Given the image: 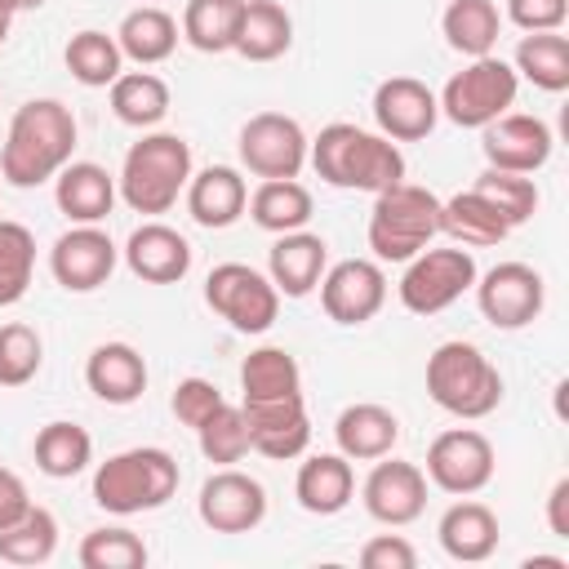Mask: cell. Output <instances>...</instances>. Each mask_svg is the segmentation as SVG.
Listing matches in <instances>:
<instances>
[{
  "label": "cell",
  "instance_id": "6da1fadb",
  "mask_svg": "<svg viewBox=\"0 0 569 569\" xmlns=\"http://www.w3.org/2000/svg\"><path fill=\"white\" fill-rule=\"evenodd\" d=\"M76 151V116L58 98H31L13 111L4 147H0V178L9 187H40L71 164Z\"/></svg>",
  "mask_w": 569,
  "mask_h": 569
},
{
  "label": "cell",
  "instance_id": "7a4b0ae2",
  "mask_svg": "<svg viewBox=\"0 0 569 569\" xmlns=\"http://www.w3.org/2000/svg\"><path fill=\"white\" fill-rule=\"evenodd\" d=\"M307 160L311 169L342 191H387L396 182H405V156L391 138L369 133L360 124L333 120L325 124L311 142H307Z\"/></svg>",
  "mask_w": 569,
  "mask_h": 569
},
{
  "label": "cell",
  "instance_id": "3957f363",
  "mask_svg": "<svg viewBox=\"0 0 569 569\" xmlns=\"http://www.w3.org/2000/svg\"><path fill=\"white\" fill-rule=\"evenodd\" d=\"M178 462L169 449L156 445H138V449H120L107 462H98L93 471V502L111 516H138V511H156L178 493Z\"/></svg>",
  "mask_w": 569,
  "mask_h": 569
},
{
  "label": "cell",
  "instance_id": "277c9868",
  "mask_svg": "<svg viewBox=\"0 0 569 569\" xmlns=\"http://www.w3.org/2000/svg\"><path fill=\"white\" fill-rule=\"evenodd\" d=\"M427 396L453 418H489L502 405V373L476 342H440L427 356Z\"/></svg>",
  "mask_w": 569,
  "mask_h": 569
},
{
  "label": "cell",
  "instance_id": "5b68a950",
  "mask_svg": "<svg viewBox=\"0 0 569 569\" xmlns=\"http://www.w3.org/2000/svg\"><path fill=\"white\" fill-rule=\"evenodd\" d=\"M191 178V147L178 133H142L120 164L116 191L133 213H169Z\"/></svg>",
  "mask_w": 569,
  "mask_h": 569
},
{
  "label": "cell",
  "instance_id": "8992f818",
  "mask_svg": "<svg viewBox=\"0 0 569 569\" xmlns=\"http://www.w3.org/2000/svg\"><path fill=\"white\" fill-rule=\"evenodd\" d=\"M440 236V196L418 182H396L373 196L369 249L378 262H409Z\"/></svg>",
  "mask_w": 569,
  "mask_h": 569
},
{
  "label": "cell",
  "instance_id": "52a82bcc",
  "mask_svg": "<svg viewBox=\"0 0 569 569\" xmlns=\"http://www.w3.org/2000/svg\"><path fill=\"white\" fill-rule=\"evenodd\" d=\"M516 89H520L516 67L502 62L498 53H485V58H467V67L445 80L436 102L440 116H449L458 129H485L516 102Z\"/></svg>",
  "mask_w": 569,
  "mask_h": 569
},
{
  "label": "cell",
  "instance_id": "ba28073f",
  "mask_svg": "<svg viewBox=\"0 0 569 569\" xmlns=\"http://www.w3.org/2000/svg\"><path fill=\"white\" fill-rule=\"evenodd\" d=\"M204 302L236 333H267L280 316V289L249 262H218L204 276Z\"/></svg>",
  "mask_w": 569,
  "mask_h": 569
},
{
  "label": "cell",
  "instance_id": "9c48e42d",
  "mask_svg": "<svg viewBox=\"0 0 569 569\" xmlns=\"http://www.w3.org/2000/svg\"><path fill=\"white\" fill-rule=\"evenodd\" d=\"M476 258L471 249L453 244V249H422L405 262V276L396 284L405 311L413 316H436L445 307H453L471 284H476Z\"/></svg>",
  "mask_w": 569,
  "mask_h": 569
},
{
  "label": "cell",
  "instance_id": "30bf717a",
  "mask_svg": "<svg viewBox=\"0 0 569 569\" xmlns=\"http://www.w3.org/2000/svg\"><path fill=\"white\" fill-rule=\"evenodd\" d=\"M476 307L493 329H525L547 307V284L529 262H498L476 276Z\"/></svg>",
  "mask_w": 569,
  "mask_h": 569
},
{
  "label": "cell",
  "instance_id": "8fae6325",
  "mask_svg": "<svg viewBox=\"0 0 569 569\" xmlns=\"http://www.w3.org/2000/svg\"><path fill=\"white\" fill-rule=\"evenodd\" d=\"M240 164L253 178H298L307 164V133L284 111H258L240 129Z\"/></svg>",
  "mask_w": 569,
  "mask_h": 569
},
{
  "label": "cell",
  "instance_id": "7c38bea8",
  "mask_svg": "<svg viewBox=\"0 0 569 569\" xmlns=\"http://www.w3.org/2000/svg\"><path fill=\"white\" fill-rule=\"evenodd\" d=\"M427 480L440 493L467 498L493 480V445L476 427H449L427 445Z\"/></svg>",
  "mask_w": 569,
  "mask_h": 569
},
{
  "label": "cell",
  "instance_id": "4fadbf2b",
  "mask_svg": "<svg viewBox=\"0 0 569 569\" xmlns=\"http://www.w3.org/2000/svg\"><path fill=\"white\" fill-rule=\"evenodd\" d=\"M49 271L67 293H93L116 271V244L98 222H76L49 249Z\"/></svg>",
  "mask_w": 569,
  "mask_h": 569
},
{
  "label": "cell",
  "instance_id": "5bb4252c",
  "mask_svg": "<svg viewBox=\"0 0 569 569\" xmlns=\"http://www.w3.org/2000/svg\"><path fill=\"white\" fill-rule=\"evenodd\" d=\"M387 302V276L369 258H342L320 276V307L333 325H365Z\"/></svg>",
  "mask_w": 569,
  "mask_h": 569
},
{
  "label": "cell",
  "instance_id": "9a60e30c",
  "mask_svg": "<svg viewBox=\"0 0 569 569\" xmlns=\"http://www.w3.org/2000/svg\"><path fill=\"white\" fill-rule=\"evenodd\" d=\"M360 498L378 525H391V529L413 525L427 507V471L418 462H400V458L382 453V458H373V471L365 476Z\"/></svg>",
  "mask_w": 569,
  "mask_h": 569
},
{
  "label": "cell",
  "instance_id": "2e32d148",
  "mask_svg": "<svg viewBox=\"0 0 569 569\" xmlns=\"http://www.w3.org/2000/svg\"><path fill=\"white\" fill-rule=\"evenodd\" d=\"M244 427H249V449H258L271 462H289L298 453H307L311 445V418H307V400L298 396H280V400H240Z\"/></svg>",
  "mask_w": 569,
  "mask_h": 569
},
{
  "label": "cell",
  "instance_id": "e0dca14e",
  "mask_svg": "<svg viewBox=\"0 0 569 569\" xmlns=\"http://www.w3.org/2000/svg\"><path fill=\"white\" fill-rule=\"evenodd\" d=\"M196 511L213 533H249L267 516V489L253 476H244L236 467H222L200 485Z\"/></svg>",
  "mask_w": 569,
  "mask_h": 569
},
{
  "label": "cell",
  "instance_id": "ac0fdd59",
  "mask_svg": "<svg viewBox=\"0 0 569 569\" xmlns=\"http://www.w3.org/2000/svg\"><path fill=\"white\" fill-rule=\"evenodd\" d=\"M551 124L525 111H502L498 120L485 124L480 151L489 160V169H507V173H538L551 160Z\"/></svg>",
  "mask_w": 569,
  "mask_h": 569
},
{
  "label": "cell",
  "instance_id": "d6986e66",
  "mask_svg": "<svg viewBox=\"0 0 569 569\" xmlns=\"http://www.w3.org/2000/svg\"><path fill=\"white\" fill-rule=\"evenodd\" d=\"M373 120H378V133L391 138V142H418L436 129L440 120V102L436 93L413 80V76H391L373 89Z\"/></svg>",
  "mask_w": 569,
  "mask_h": 569
},
{
  "label": "cell",
  "instance_id": "ffe728a7",
  "mask_svg": "<svg viewBox=\"0 0 569 569\" xmlns=\"http://www.w3.org/2000/svg\"><path fill=\"white\" fill-rule=\"evenodd\" d=\"M124 267L142 284H178L191 271V244L182 231H173L164 222H142L124 240Z\"/></svg>",
  "mask_w": 569,
  "mask_h": 569
},
{
  "label": "cell",
  "instance_id": "44dd1931",
  "mask_svg": "<svg viewBox=\"0 0 569 569\" xmlns=\"http://www.w3.org/2000/svg\"><path fill=\"white\" fill-rule=\"evenodd\" d=\"M329 267V244L316 231H284L267 253V276L284 298H307Z\"/></svg>",
  "mask_w": 569,
  "mask_h": 569
},
{
  "label": "cell",
  "instance_id": "7402d4cb",
  "mask_svg": "<svg viewBox=\"0 0 569 569\" xmlns=\"http://www.w3.org/2000/svg\"><path fill=\"white\" fill-rule=\"evenodd\" d=\"M244 204H249V187L231 164H209L187 178V213L209 231L231 227L244 213Z\"/></svg>",
  "mask_w": 569,
  "mask_h": 569
},
{
  "label": "cell",
  "instance_id": "603a6c76",
  "mask_svg": "<svg viewBox=\"0 0 569 569\" xmlns=\"http://www.w3.org/2000/svg\"><path fill=\"white\" fill-rule=\"evenodd\" d=\"M84 382L107 405H133L147 391V360L129 342H102L84 360Z\"/></svg>",
  "mask_w": 569,
  "mask_h": 569
},
{
  "label": "cell",
  "instance_id": "cb8c5ba5",
  "mask_svg": "<svg viewBox=\"0 0 569 569\" xmlns=\"http://www.w3.org/2000/svg\"><path fill=\"white\" fill-rule=\"evenodd\" d=\"M436 533H440L445 556L458 560V565H480L498 551V516L485 502H476L471 493L440 516Z\"/></svg>",
  "mask_w": 569,
  "mask_h": 569
},
{
  "label": "cell",
  "instance_id": "d4e9b609",
  "mask_svg": "<svg viewBox=\"0 0 569 569\" xmlns=\"http://www.w3.org/2000/svg\"><path fill=\"white\" fill-rule=\"evenodd\" d=\"M53 200L71 222H102L116 204V178L93 160H71L53 178Z\"/></svg>",
  "mask_w": 569,
  "mask_h": 569
},
{
  "label": "cell",
  "instance_id": "484cf974",
  "mask_svg": "<svg viewBox=\"0 0 569 569\" xmlns=\"http://www.w3.org/2000/svg\"><path fill=\"white\" fill-rule=\"evenodd\" d=\"M440 231L462 249H489L511 236V222L498 213V204L489 196H480L471 187V191L440 200Z\"/></svg>",
  "mask_w": 569,
  "mask_h": 569
},
{
  "label": "cell",
  "instance_id": "4316f807",
  "mask_svg": "<svg viewBox=\"0 0 569 569\" xmlns=\"http://www.w3.org/2000/svg\"><path fill=\"white\" fill-rule=\"evenodd\" d=\"M333 440H338V453L351 458V462H373L382 453L396 449L400 440V418L382 405H347L333 422Z\"/></svg>",
  "mask_w": 569,
  "mask_h": 569
},
{
  "label": "cell",
  "instance_id": "83f0119b",
  "mask_svg": "<svg viewBox=\"0 0 569 569\" xmlns=\"http://www.w3.org/2000/svg\"><path fill=\"white\" fill-rule=\"evenodd\" d=\"M356 493V471H351V458L342 453H311L302 467H298V480H293V498L302 511L311 516H338Z\"/></svg>",
  "mask_w": 569,
  "mask_h": 569
},
{
  "label": "cell",
  "instance_id": "f1b7e54d",
  "mask_svg": "<svg viewBox=\"0 0 569 569\" xmlns=\"http://www.w3.org/2000/svg\"><path fill=\"white\" fill-rule=\"evenodd\" d=\"M293 44V18L276 0H244L240 27H236V53L249 62H276Z\"/></svg>",
  "mask_w": 569,
  "mask_h": 569
},
{
  "label": "cell",
  "instance_id": "f546056e",
  "mask_svg": "<svg viewBox=\"0 0 569 569\" xmlns=\"http://www.w3.org/2000/svg\"><path fill=\"white\" fill-rule=\"evenodd\" d=\"M244 209H249V218H253L262 231H271V236L302 231V227L311 222V191H307L298 178H262Z\"/></svg>",
  "mask_w": 569,
  "mask_h": 569
},
{
  "label": "cell",
  "instance_id": "4dcf8cb0",
  "mask_svg": "<svg viewBox=\"0 0 569 569\" xmlns=\"http://www.w3.org/2000/svg\"><path fill=\"white\" fill-rule=\"evenodd\" d=\"M116 44L138 67H156V62H164L178 49V22L164 9H156V4L129 9L120 18V27H116Z\"/></svg>",
  "mask_w": 569,
  "mask_h": 569
},
{
  "label": "cell",
  "instance_id": "1f68e13d",
  "mask_svg": "<svg viewBox=\"0 0 569 569\" xmlns=\"http://www.w3.org/2000/svg\"><path fill=\"white\" fill-rule=\"evenodd\" d=\"M440 31L449 40L453 53L462 58H485L493 53L498 44V31H502V13L493 0H449L445 18H440Z\"/></svg>",
  "mask_w": 569,
  "mask_h": 569
},
{
  "label": "cell",
  "instance_id": "d6a6232c",
  "mask_svg": "<svg viewBox=\"0 0 569 569\" xmlns=\"http://www.w3.org/2000/svg\"><path fill=\"white\" fill-rule=\"evenodd\" d=\"M107 89H111V111L120 124L156 129L169 116V84L156 71H120Z\"/></svg>",
  "mask_w": 569,
  "mask_h": 569
},
{
  "label": "cell",
  "instance_id": "836d02e7",
  "mask_svg": "<svg viewBox=\"0 0 569 569\" xmlns=\"http://www.w3.org/2000/svg\"><path fill=\"white\" fill-rule=\"evenodd\" d=\"M31 453H36V467L49 480H71V476H80L93 462V436L80 422H62L58 418V422H44L36 431Z\"/></svg>",
  "mask_w": 569,
  "mask_h": 569
},
{
  "label": "cell",
  "instance_id": "e575fe53",
  "mask_svg": "<svg viewBox=\"0 0 569 569\" xmlns=\"http://www.w3.org/2000/svg\"><path fill=\"white\" fill-rule=\"evenodd\" d=\"M516 76H525L542 93L569 89V40L560 31H529L516 44Z\"/></svg>",
  "mask_w": 569,
  "mask_h": 569
},
{
  "label": "cell",
  "instance_id": "d590c367",
  "mask_svg": "<svg viewBox=\"0 0 569 569\" xmlns=\"http://www.w3.org/2000/svg\"><path fill=\"white\" fill-rule=\"evenodd\" d=\"M62 62H67L71 80H80L84 89H107V84L124 71V53H120L116 36L93 31V27H84V31H76V36L67 40Z\"/></svg>",
  "mask_w": 569,
  "mask_h": 569
},
{
  "label": "cell",
  "instance_id": "8d00e7d4",
  "mask_svg": "<svg viewBox=\"0 0 569 569\" xmlns=\"http://www.w3.org/2000/svg\"><path fill=\"white\" fill-rule=\"evenodd\" d=\"M302 391V369L284 347H258L240 365V396L244 400H280Z\"/></svg>",
  "mask_w": 569,
  "mask_h": 569
},
{
  "label": "cell",
  "instance_id": "74e56055",
  "mask_svg": "<svg viewBox=\"0 0 569 569\" xmlns=\"http://www.w3.org/2000/svg\"><path fill=\"white\" fill-rule=\"evenodd\" d=\"M244 0H187L182 9V40L200 53H227L236 44Z\"/></svg>",
  "mask_w": 569,
  "mask_h": 569
},
{
  "label": "cell",
  "instance_id": "f35d334b",
  "mask_svg": "<svg viewBox=\"0 0 569 569\" xmlns=\"http://www.w3.org/2000/svg\"><path fill=\"white\" fill-rule=\"evenodd\" d=\"M58 551V520L49 507H27L13 525L0 529V560L4 565H44Z\"/></svg>",
  "mask_w": 569,
  "mask_h": 569
},
{
  "label": "cell",
  "instance_id": "ab89813d",
  "mask_svg": "<svg viewBox=\"0 0 569 569\" xmlns=\"http://www.w3.org/2000/svg\"><path fill=\"white\" fill-rule=\"evenodd\" d=\"M31 276H36V236L22 222L0 218V307L22 302Z\"/></svg>",
  "mask_w": 569,
  "mask_h": 569
},
{
  "label": "cell",
  "instance_id": "60d3db41",
  "mask_svg": "<svg viewBox=\"0 0 569 569\" xmlns=\"http://www.w3.org/2000/svg\"><path fill=\"white\" fill-rule=\"evenodd\" d=\"M76 560L84 569H142L147 565V542L124 529V525H111V529H89L80 538V551Z\"/></svg>",
  "mask_w": 569,
  "mask_h": 569
},
{
  "label": "cell",
  "instance_id": "b9f144b4",
  "mask_svg": "<svg viewBox=\"0 0 569 569\" xmlns=\"http://www.w3.org/2000/svg\"><path fill=\"white\" fill-rule=\"evenodd\" d=\"M196 436H200V453L209 458V462H218V467H236L244 453H249V427H244V413H240V405H218L200 427H196Z\"/></svg>",
  "mask_w": 569,
  "mask_h": 569
},
{
  "label": "cell",
  "instance_id": "7bdbcfd3",
  "mask_svg": "<svg viewBox=\"0 0 569 569\" xmlns=\"http://www.w3.org/2000/svg\"><path fill=\"white\" fill-rule=\"evenodd\" d=\"M40 360H44V342L31 325L22 320H9L0 325V387H27L36 373H40Z\"/></svg>",
  "mask_w": 569,
  "mask_h": 569
},
{
  "label": "cell",
  "instance_id": "ee69618b",
  "mask_svg": "<svg viewBox=\"0 0 569 569\" xmlns=\"http://www.w3.org/2000/svg\"><path fill=\"white\" fill-rule=\"evenodd\" d=\"M476 191H480V196H489V200L498 204V213H502L511 227H520V222H529V218L538 213V187H533V178H529V173L485 169V173L476 178Z\"/></svg>",
  "mask_w": 569,
  "mask_h": 569
},
{
  "label": "cell",
  "instance_id": "f6af8a7d",
  "mask_svg": "<svg viewBox=\"0 0 569 569\" xmlns=\"http://www.w3.org/2000/svg\"><path fill=\"white\" fill-rule=\"evenodd\" d=\"M218 405H222V391H218L209 378H182V382L173 387V400H169L173 418H178L182 427H191V431H196Z\"/></svg>",
  "mask_w": 569,
  "mask_h": 569
},
{
  "label": "cell",
  "instance_id": "bcb514c9",
  "mask_svg": "<svg viewBox=\"0 0 569 569\" xmlns=\"http://www.w3.org/2000/svg\"><path fill=\"white\" fill-rule=\"evenodd\" d=\"M360 565L365 569H418V551L400 533H378L360 547Z\"/></svg>",
  "mask_w": 569,
  "mask_h": 569
},
{
  "label": "cell",
  "instance_id": "7dc6e473",
  "mask_svg": "<svg viewBox=\"0 0 569 569\" xmlns=\"http://www.w3.org/2000/svg\"><path fill=\"white\" fill-rule=\"evenodd\" d=\"M507 18L520 31H560L569 18V0H507Z\"/></svg>",
  "mask_w": 569,
  "mask_h": 569
},
{
  "label": "cell",
  "instance_id": "c3c4849f",
  "mask_svg": "<svg viewBox=\"0 0 569 569\" xmlns=\"http://www.w3.org/2000/svg\"><path fill=\"white\" fill-rule=\"evenodd\" d=\"M31 507V493H27V485L9 471V467H0V529L4 525H13L22 511Z\"/></svg>",
  "mask_w": 569,
  "mask_h": 569
},
{
  "label": "cell",
  "instance_id": "681fc988",
  "mask_svg": "<svg viewBox=\"0 0 569 569\" xmlns=\"http://www.w3.org/2000/svg\"><path fill=\"white\" fill-rule=\"evenodd\" d=\"M547 525L556 538H569V476H560L547 493Z\"/></svg>",
  "mask_w": 569,
  "mask_h": 569
},
{
  "label": "cell",
  "instance_id": "f907efd6",
  "mask_svg": "<svg viewBox=\"0 0 569 569\" xmlns=\"http://www.w3.org/2000/svg\"><path fill=\"white\" fill-rule=\"evenodd\" d=\"M525 569H569V560L565 556H529Z\"/></svg>",
  "mask_w": 569,
  "mask_h": 569
},
{
  "label": "cell",
  "instance_id": "816d5d0a",
  "mask_svg": "<svg viewBox=\"0 0 569 569\" xmlns=\"http://www.w3.org/2000/svg\"><path fill=\"white\" fill-rule=\"evenodd\" d=\"M44 0H0V9L4 13H27V9H40Z\"/></svg>",
  "mask_w": 569,
  "mask_h": 569
},
{
  "label": "cell",
  "instance_id": "f5cc1de1",
  "mask_svg": "<svg viewBox=\"0 0 569 569\" xmlns=\"http://www.w3.org/2000/svg\"><path fill=\"white\" fill-rule=\"evenodd\" d=\"M9 22H13V13H4V9H0V44L9 40Z\"/></svg>",
  "mask_w": 569,
  "mask_h": 569
}]
</instances>
